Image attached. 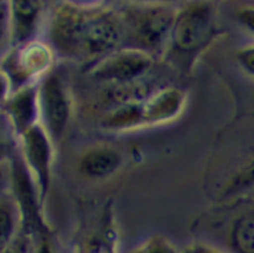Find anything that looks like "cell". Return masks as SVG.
<instances>
[{
	"label": "cell",
	"instance_id": "19",
	"mask_svg": "<svg viewBox=\"0 0 254 253\" xmlns=\"http://www.w3.org/2000/svg\"><path fill=\"white\" fill-rule=\"evenodd\" d=\"M236 21L246 31L254 34V4L243 6L236 11Z\"/></svg>",
	"mask_w": 254,
	"mask_h": 253
},
{
	"label": "cell",
	"instance_id": "13",
	"mask_svg": "<svg viewBox=\"0 0 254 253\" xmlns=\"http://www.w3.org/2000/svg\"><path fill=\"white\" fill-rule=\"evenodd\" d=\"M23 226V213L11 189L1 192L0 199V249L7 248Z\"/></svg>",
	"mask_w": 254,
	"mask_h": 253
},
{
	"label": "cell",
	"instance_id": "1",
	"mask_svg": "<svg viewBox=\"0 0 254 253\" xmlns=\"http://www.w3.org/2000/svg\"><path fill=\"white\" fill-rule=\"evenodd\" d=\"M47 36L57 56L90 64L118 50L124 43L118 11L70 1H64L54 9Z\"/></svg>",
	"mask_w": 254,
	"mask_h": 253
},
{
	"label": "cell",
	"instance_id": "3",
	"mask_svg": "<svg viewBox=\"0 0 254 253\" xmlns=\"http://www.w3.org/2000/svg\"><path fill=\"white\" fill-rule=\"evenodd\" d=\"M56 57L57 53L50 43L40 39L10 47L1 61V100L19 88L39 84L56 69Z\"/></svg>",
	"mask_w": 254,
	"mask_h": 253
},
{
	"label": "cell",
	"instance_id": "6",
	"mask_svg": "<svg viewBox=\"0 0 254 253\" xmlns=\"http://www.w3.org/2000/svg\"><path fill=\"white\" fill-rule=\"evenodd\" d=\"M20 144L21 161L24 162L31 179L37 188L41 205L50 191L54 167L56 144L41 124L29 128L17 137Z\"/></svg>",
	"mask_w": 254,
	"mask_h": 253
},
{
	"label": "cell",
	"instance_id": "12",
	"mask_svg": "<svg viewBox=\"0 0 254 253\" xmlns=\"http://www.w3.org/2000/svg\"><path fill=\"white\" fill-rule=\"evenodd\" d=\"M100 127L104 131L125 132L145 128L141 101L120 104L108 108L102 115Z\"/></svg>",
	"mask_w": 254,
	"mask_h": 253
},
{
	"label": "cell",
	"instance_id": "4",
	"mask_svg": "<svg viewBox=\"0 0 254 253\" xmlns=\"http://www.w3.org/2000/svg\"><path fill=\"white\" fill-rule=\"evenodd\" d=\"M217 9L212 0H193L178 9L169 47L182 56H192L206 47L216 34Z\"/></svg>",
	"mask_w": 254,
	"mask_h": 253
},
{
	"label": "cell",
	"instance_id": "14",
	"mask_svg": "<svg viewBox=\"0 0 254 253\" xmlns=\"http://www.w3.org/2000/svg\"><path fill=\"white\" fill-rule=\"evenodd\" d=\"M80 253H118V233L111 215L107 216L98 231L87 238Z\"/></svg>",
	"mask_w": 254,
	"mask_h": 253
},
{
	"label": "cell",
	"instance_id": "10",
	"mask_svg": "<svg viewBox=\"0 0 254 253\" xmlns=\"http://www.w3.org/2000/svg\"><path fill=\"white\" fill-rule=\"evenodd\" d=\"M124 165V154L111 145H95L82 152L78 171L84 178L100 181L110 178Z\"/></svg>",
	"mask_w": 254,
	"mask_h": 253
},
{
	"label": "cell",
	"instance_id": "2",
	"mask_svg": "<svg viewBox=\"0 0 254 253\" xmlns=\"http://www.w3.org/2000/svg\"><path fill=\"white\" fill-rule=\"evenodd\" d=\"M125 46L138 47L153 56L169 46L178 7L162 3H124L120 11Z\"/></svg>",
	"mask_w": 254,
	"mask_h": 253
},
{
	"label": "cell",
	"instance_id": "18",
	"mask_svg": "<svg viewBox=\"0 0 254 253\" xmlns=\"http://www.w3.org/2000/svg\"><path fill=\"white\" fill-rule=\"evenodd\" d=\"M236 60L240 69L254 79V44L244 46L236 53Z\"/></svg>",
	"mask_w": 254,
	"mask_h": 253
},
{
	"label": "cell",
	"instance_id": "11",
	"mask_svg": "<svg viewBox=\"0 0 254 253\" xmlns=\"http://www.w3.org/2000/svg\"><path fill=\"white\" fill-rule=\"evenodd\" d=\"M10 10V47L34 39L44 0H7Z\"/></svg>",
	"mask_w": 254,
	"mask_h": 253
},
{
	"label": "cell",
	"instance_id": "8",
	"mask_svg": "<svg viewBox=\"0 0 254 253\" xmlns=\"http://www.w3.org/2000/svg\"><path fill=\"white\" fill-rule=\"evenodd\" d=\"M186 102L188 94L179 87L166 85L153 90L141 101L145 128L159 127L178 120L182 115Z\"/></svg>",
	"mask_w": 254,
	"mask_h": 253
},
{
	"label": "cell",
	"instance_id": "9",
	"mask_svg": "<svg viewBox=\"0 0 254 253\" xmlns=\"http://www.w3.org/2000/svg\"><path fill=\"white\" fill-rule=\"evenodd\" d=\"M1 104L3 115L9 121L16 137L40 124L39 84L27 85L13 91L9 97L1 100Z\"/></svg>",
	"mask_w": 254,
	"mask_h": 253
},
{
	"label": "cell",
	"instance_id": "7",
	"mask_svg": "<svg viewBox=\"0 0 254 253\" xmlns=\"http://www.w3.org/2000/svg\"><path fill=\"white\" fill-rule=\"evenodd\" d=\"M155 56L149 51L122 46L118 50L102 57L88 67L90 76L95 80L108 84H124L142 80L153 67Z\"/></svg>",
	"mask_w": 254,
	"mask_h": 253
},
{
	"label": "cell",
	"instance_id": "22",
	"mask_svg": "<svg viewBox=\"0 0 254 253\" xmlns=\"http://www.w3.org/2000/svg\"><path fill=\"white\" fill-rule=\"evenodd\" d=\"M74 4H80V6H101L102 0H65Z\"/></svg>",
	"mask_w": 254,
	"mask_h": 253
},
{
	"label": "cell",
	"instance_id": "5",
	"mask_svg": "<svg viewBox=\"0 0 254 253\" xmlns=\"http://www.w3.org/2000/svg\"><path fill=\"white\" fill-rule=\"evenodd\" d=\"M40 124L54 144L64 138L72 115V98L68 83L57 67L39 83Z\"/></svg>",
	"mask_w": 254,
	"mask_h": 253
},
{
	"label": "cell",
	"instance_id": "15",
	"mask_svg": "<svg viewBox=\"0 0 254 253\" xmlns=\"http://www.w3.org/2000/svg\"><path fill=\"white\" fill-rule=\"evenodd\" d=\"M234 253H254V212H247L234 219L229 233Z\"/></svg>",
	"mask_w": 254,
	"mask_h": 253
},
{
	"label": "cell",
	"instance_id": "20",
	"mask_svg": "<svg viewBox=\"0 0 254 253\" xmlns=\"http://www.w3.org/2000/svg\"><path fill=\"white\" fill-rule=\"evenodd\" d=\"M181 253H226L214 246H210L207 243H192L186 248H183Z\"/></svg>",
	"mask_w": 254,
	"mask_h": 253
},
{
	"label": "cell",
	"instance_id": "17",
	"mask_svg": "<svg viewBox=\"0 0 254 253\" xmlns=\"http://www.w3.org/2000/svg\"><path fill=\"white\" fill-rule=\"evenodd\" d=\"M127 253H181L176 246L163 235H152L138 243Z\"/></svg>",
	"mask_w": 254,
	"mask_h": 253
},
{
	"label": "cell",
	"instance_id": "21",
	"mask_svg": "<svg viewBox=\"0 0 254 253\" xmlns=\"http://www.w3.org/2000/svg\"><path fill=\"white\" fill-rule=\"evenodd\" d=\"M122 3H141V4H151V3H162V4H176L182 0H121Z\"/></svg>",
	"mask_w": 254,
	"mask_h": 253
},
{
	"label": "cell",
	"instance_id": "16",
	"mask_svg": "<svg viewBox=\"0 0 254 253\" xmlns=\"http://www.w3.org/2000/svg\"><path fill=\"white\" fill-rule=\"evenodd\" d=\"M254 189V158L234 173L222 192L223 199H233Z\"/></svg>",
	"mask_w": 254,
	"mask_h": 253
}]
</instances>
